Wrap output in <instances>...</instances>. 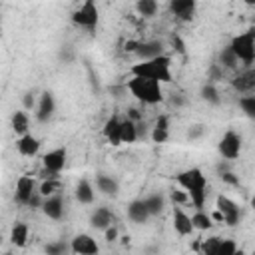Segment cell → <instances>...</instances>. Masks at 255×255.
<instances>
[{
    "mask_svg": "<svg viewBox=\"0 0 255 255\" xmlns=\"http://www.w3.org/2000/svg\"><path fill=\"white\" fill-rule=\"evenodd\" d=\"M0 241H2V233H0Z\"/></svg>",
    "mask_w": 255,
    "mask_h": 255,
    "instance_id": "obj_45",
    "label": "cell"
},
{
    "mask_svg": "<svg viewBox=\"0 0 255 255\" xmlns=\"http://www.w3.org/2000/svg\"><path fill=\"white\" fill-rule=\"evenodd\" d=\"M128 90L131 92V96L143 104H159L163 102V90H161V84L155 82V80H147V78H139V76H133L129 82H128Z\"/></svg>",
    "mask_w": 255,
    "mask_h": 255,
    "instance_id": "obj_3",
    "label": "cell"
},
{
    "mask_svg": "<svg viewBox=\"0 0 255 255\" xmlns=\"http://www.w3.org/2000/svg\"><path fill=\"white\" fill-rule=\"evenodd\" d=\"M217 245H219V237H209V239L203 241L201 253H205V255H215V253H217Z\"/></svg>",
    "mask_w": 255,
    "mask_h": 255,
    "instance_id": "obj_35",
    "label": "cell"
},
{
    "mask_svg": "<svg viewBox=\"0 0 255 255\" xmlns=\"http://www.w3.org/2000/svg\"><path fill=\"white\" fill-rule=\"evenodd\" d=\"M167 137H169V120H167V116H159L153 126V131H151V139H153V143H165Z\"/></svg>",
    "mask_w": 255,
    "mask_h": 255,
    "instance_id": "obj_22",
    "label": "cell"
},
{
    "mask_svg": "<svg viewBox=\"0 0 255 255\" xmlns=\"http://www.w3.org/2000/svg\"><path fill=\"white\" fill-rule=\"evenodd\" d=\"M215 209L223 215V223H227L229 227L237 225L239 219H241V209H239V205H237L233 199H229L227 195H219V197H217Z\"/></svg>",
    "mask_w": 255,
    "mask_h": 255,
    "instance_id": "obj_7",
    "label": "cell"
},
{
    "mask_svg": "<svg viewBox=\"0 0 255 255\" xmlns=\"http://www.w3.org/2000/svg\"><path fill=\"white\" fill-rule=\"evenodd\" d=\"M60 181L56 179V177H48L46 181H42V185H40V195L42 197H48V195H52V193H56V191H60Z\"/></svg>",
    "mask_w": 255,
    "mask_h": 255,
    "instance_id": "obj_30",
    "label": "cell"
},
{
    "mask_svg": "<svg viewBox=\"0 0 255 255\" xmlns=\"http://www.w3.org/2000/svg\"><path fill=\"white\" fill-rule=\"evenodd\" d=\"M195 6L197 0H169V12L183 22H191L195 14Z\"/></svg>",
    "mask_w": 255,
    "mask_h": 255,
    "instance_id": "obj_10",
    "label": "cell"
},
{
    "mask_svg": "<svg viewBox=\"0 0 255 255\" xmlns=\"http://www.w3.org/2000/svg\"><path fill=\"white\" fill-rule=\"evenodd\" d=\"M143 201H145V207H147V211H149V217H151V215H159V213L163 211V205H165L163 195L153 193V195H147Z\"/></svg>",
    "mask_w": 255,
    "mask_h": 255,
    "instance_id": "obj_28",
    "label": "cell"
},
{
    "mask_svg": "<svg viewBox=\"0 0 255 255\" xmlns=\"http://www.w3.org/2000/svg\"><path fill=\"white\" fill-rule=\"evenodd\" d=\"M104 231H106V241H116L118 239V229L114 227V223L110 227H106Z\"/></svg>",
    "mask_w": 255,
    "mask_h": 255,
    "instance_id": "obj_39",
    "label": "cell"
},
{
    "mask_svg": "<svg viewBox=\"0 0 255 255\" xmlns=\"http://www.w3.org/2000/svg\"><path fill=\"white\" fill-rule=\"evenodd\" d=\"M72 22L76 26H82V28H96L98 22H100V10H98V4L96 0H86L74 14H72Z\"/></svg>",
    "mask_w": 255,
    "mask_h": 255,
    "instance_id": "obj_5",
    "label": "cell"
},
{
    "mask_svg": "<svg viewBox=\"0 0 255 255\" xmlns=\"http://www.w3.org/2000/svg\"><path fill=\"white\" fill-rule=\"evenodd\" d=\"M128 217L133 221V223H145L147 217H149V211L145 207V201L143 199H133L129 205H128Z\"/></svg>",
    "mask_w": 255,
    "mask_h": 255,
    "instance_id": "obj_17",
    "label": "cell"
},
{
    "mask_svg": "<svg viewBox=\"0 0 255 255\" xmlns=\"http://www.w3.org/2000/svg\"><path fill=\"white\" fill-rule=\"evenodd\" d=\"M36 193V181L32 175H20L16 179V199L24 205H28V201L32 199V195Z\"/></svg>",
    "mask_w": 255,
    "mask_h": 255,
    "instance_id": "obj_11",
    "label": "cell"
},
{
    "mask_svg": "<svg viewBox=\"0 0 255 255\" xmlns=\"http://www.w3.org/2000/svg\"><path fill=\"white\" fill-rule=\"evenodd\" d=\"M90 223L96 227V229H106L114 223V213L108 209V207H98L92 217H90Z\"/></svg>",
    "mask_w": 255,
    "mask_h": 255,
    "instance_id": "obj_20",
    "label": "cell"
},
{
    "mask_svg": "<svg viewBox=\"0 0 255 255\" xmlns=\"http://www.w3.org/2000/svg\"><path fill=\"white\" fill-rule=\"evenodd\" d=\"M54 110H56V102H54L52 92H42V96L36 104V120L38 122H48L52 118Z\"/></svg>",
    "mask_w": 255,
    "mask_h": 255,
    "instance_id": "obj_12",
    "label": "cell"
},
{
    "mask_svg": "<svg viewBox=\"0 0 255 255\" xmlns=\"http://www.w3.org/2000/svg\"><path fill=\"white\" fill-rule=\"evenodd\" d=\"M211 219H215V221H221V223H223V215H221V213H219L217 209L213 211V215H211Z\"/></svg>",
    "mask_w": 255,
    "mask_h": 255,
    "instance_id": "obj_41",
    "label": "cell"
},
{
    "mask_svg": "<svg viewBox=\"0 0 255 255\" xmlns=\"http://www.w3.org/2000/svg\"><path fill=\"white\" fill-rule=\"evenodd\" d=\"M22 102H24V108H26V110H32V108L36 106V96H34L32 92H28V94H24Z\"/></svg>",
    "mask_w": 255,
    "mask_h": 255,
    "instance_id": "obj_37",
    "label": "cell"
},
{
    "mask_svg": "<svg viewBox=\"0 0 255 255\" xmlns=\"http://www.w3.org/2000/svg\"><path fill=\"white\" fill-rule=\"evenodd\" d=\"M42 211L50 219H62V215H64V199H62V195H58V193L48 195L42 201Z\"/></svg>",
    "mask_w": 255,
    "mask_h": 255,
    "instance_id": "obj_13",
    "label": "cell"
},
{
    "mask_svg": "<svg viewBox=\"0 0 255 255\" xmlns=\"http://www.w3.org/2000/svg\"><path fill=\"white\" fill-rule=\"evenodd\" d=\"M102 131H104V137H106L112 145H120V143H122V139H120V120H118L116 116H112V118L106 120Z\"/></svg>",
    "mask_w": 255,
    "mask_h": 255,
    "instance_id": "obj_19",
    "label": "cell"
},
{
    "mask_svg": "<svg viewBox=\"0 0 255 255\" xmlns=\"http://www.w3.org/2000/svg\"><path fill=\"white\" fill-rule=\"evenodd\" d=\"M173 229L179 235H189L193 231L191 225V217L181 209V207H173Z\"/></svg>",
    "mask_w": 255,
    "mask_h": 255,
    "instance_id": "obj_16",
    "label": "cell"
},
{
    "mask_svg": "<svg viewBox=\"0 0 255 255\" xmlns=\"http://www.w3.org/2000/svg\"><path fill=\"white\" fill-rule=\"evenodd\" d=\"M233 88L237 90V92H251L253 88H255V70L249 66L245 72H241L233 82Z\"/></svg>",
    "mask_w": 255,
    "mask_h": 255,
    "instance_id": "obj_18",
    "label": "cell"
},
{
    "mask_svg": "<svg viewBox=\"0 0 255 255\" xmlns=\"http://www.w3.org/2000/svg\"><path fill=\"white\" fill-rule=\"evenodd\" d=\"M201 98L205 102H209V104H219V94H217V90H215L213 84H205L201 88Z\"/></svg>",
    "mask_w": 255,
    "mask_h": 255,
    "instance_id": "obj_33",
    "label": "cell"
},
{
    "mask_svg": "<svg viewBox=\"0 0 255 255\" xmlns=\"http://www.w3.org/2000/svg\"><path fill=\"white\" fill-rule=\"evenodd\" d=\"M219 62H221V66H225V68H235V66L239 64L237 56L233 54V50H231L229 46L221 50V54H219Z\"/></svg>",
    "mask_w": 255,
    "mask_h": 255,
    "instance_id": "obj_31",
    "label": "cell"
},
{
    "mask_svg": "<svg viewBox=\"0 0 255 255\" xmlns=\"http://www.w3.org/2000/svg\"><path fill=\"white\" fill-rule=\"evenodd\" d=\"M217 149H219L221 157H225V159H235V157L239 155V151H241V135H239L237 131H233V129L225 131L223 137L219 139Z\"/></svg>",
    "mask_w": 255,
    "mask_h": 255,
    "instance_id": "obj_8",
    "label": "cell"
},
{
    "mask_svg": "<svg viewBox=\"0 0 255 255\" xmlns=\"http://www.w3.org/2000/svg\"><path fill=\"white\" fill-rule=\"evenodd\" d=\"M70 249H72V253H76V255H96V253L100 251L96 239H94L92 235H88V233L76 235V237L72 239Z\"/></svg>",
    "mask_w": 255,
    "mask_h": 255,
    "instance_id": "obj_9",
    "label": "cell"
},
{
    "mask_svg": "<svg viewBox=\"0 0 255 255\" xmlns=\"http://www.w3.org/2000/svg\"><path fill=\"white\" fill-rule=\"evenodd\" d=\"M10 241L16 247H24L28 243V225L24 221H16L10 229Z\"/></svg>",
    "mask_w": 255,
    "mask_h": 255,
    "instance_id": "obj_24",
    "label": "cell"
},
{
    "mask_svg": "<svg viewBox=\"0 0 255 255\" xmlns=\"http://www.w3.org/2000/svg\"><path fill=\"white\" fill-rule=\"evenodd\" d=\"M0 24H2V0H0Z\"/></svg>",
    "mask_w": 255,
    "mask_h": 255,
    "instance_id": "obj_44",
    "label": "cell"
},
{
    "mask_svg": "<svg viewBox=\"0 0 255 255\" xmlns=\"http://www.w3.org/2000/svg\"><path fill=\"white\" fill-rule=\"evenodd\" d=\"M235 253H237V245L233 239H219L215 255H235Z\"/></svg>",
    "mask_w": 255,
    "mask_h": 255,
    "instance_id": "obj_32",
    "label": "cell"
},
{
    "mask_svg": "<svg viewBox=\"0 0 255 255\" xmlns=\"http://www.w3.org/2000/svg\"><path fill=\"white\" fill-rule=\"evenodd\" d=\"M64 247L62 245H52V247H46V251H52V253H56V251H62Z\"/></svg>",
    "mask_w": 255,
    "mask_h": 255,
    "instance_id": "obj_42",
    "label": "cell"
},
{
    "mask_svg": "<svg viewBox=\"0 0 255 255\" xmlns=\"http://www.w3.org/2000/svg\"><path fill=\"white\" fill-rule=\"evenodd\" d=\"M243 2H245L247 6H253V4H255V0H243Z\"/></svg>",
    "mask_w": 255,
    "mask_h": 255,
    "instance_id": "obj_43",
    "label": "cell"
},
{
    "mask_svg": "<svg viewBox=\"0 0 255 255\" xmlns=\"http://www.w3.org/2000/svg\"><path fill=\"white\" fill-rule=\"evenodd\" d=\"M76 199L80 203H92L94 201V187L88 179H80L76 183Z\"/></svg>",
    "mask_w": 255,
    "mask_h": 255,
    "instance_id": "obj_25",
    "label": "cell"
},
{
    "mask_svg": "<svg viewBox=\"0 0 255 255\" xmlns=\"http://www.w3.org/2000/svg\"><path fill=\"white\" fill-rule=\"evenodd\" d=\"M66 161H68V149L66 147H56L42 157V165H44V171L48 173V177H56L66 167Z\"/></svg>",
    "mask_w": 255,
    "mask_h": 255,
    "instance_id": "obj_6",
    "label": "cell"
},
{
    "mask_svg": "<svg viewBox=\"0 0 255 255\" xmlns=\"http://www.w3.org/2000/svg\"><path fill=\"white\" fill-rule=\"evenodd\" d=\"M219 177H221L225 183H231V185H237V183H239V179H237V177H235L231 171H223Z\"/></svg>",
    "mask_w": 255,
    "mask_h": 255,
    "instance_id": "obj_38",
    "label": "cell"
},
{
    "mask_svg": "<svg viewBox=\"0 0 255 255\" xmlns=\"http://www.w3.org/2000/svg\"><path fill=\"white\" fill-rule=\"evenodd\" d=\"M133 54H137L141 60H151V58H155V56H161V54H163V46H161V42H157V40L137 42V48H135V52H133Z\"/></svg>",
    "mask_w": 255,
    "mask_h": 255,
    "instance_id": "obj_15",
    "label": "cell"
},
{
    "mask_svg": "<svg viewBox=\"0 0 255 255\" xmlns=\"http://www.w3.org/2000/svg\"><path fill=\"white\" fill-rule=\"evenodd\" d=\"M229 48L233 50V54L237 56V60L243 62V64L249 68V66L253 64V60H255V32L249 30V32L237 34V36L231 40Z\"/></svg>",
    "mask_w": 255,
    "mask_h": 255,
    "instance_id": "obj_4",
    "label": "cell"
},
{
    "mask_svg": "<svg viewBox=\"0 0 255 255\" xmlns=\"http://www.w3.org/2000/svg\"><path fill=\"white\" fill-rule=\"evenodd\" d=\"M171 201L173 203H185V201H189V195L185 191H171Z\"/></svg>",
    "mask_w": 255,
    "mask_h": 255,
    "instance_id": "obj_36",
    "label": "cell"
},
{
    "mask_svg": "<svg viewBox=\"0 0 255 255\" xmlns=\"http://www.w3.org/2000/svg\"><path fill=\"white\" fill-rule=\"evenodd\" d=\"M191 225H193V231H207V229H211L213 219H211V215H207L205 211L197 209V213L191 215Z\"/></svg>",
    "mask_w": 255,
    "mask_h": 255,
    "instance_id": "obj_27",
    "label": "cell"
},
{
    "mask_svg": "<svg viewBox=\"0 0 255 255\" xmlns=\"http://www.w3.org/2000/svg\"><path fill=\"white\" fill-rule=\"evenodd\" d=\"M171 58L161 54L155 56L151 60H141L137 64L131 66V76H139V78H147V80H155L159 84H169L171 82Z\"/></svg>",
    "mask_w": 255,
    "mask_h": 255,
    "instance_id": "obj_2",
    "label": "cell"
},
{
    "mask_svg": "<svg viewBox=\"0 0 255 255\" xmlns=\"http://www.w3.org/2000/svg\"><path fill=\"white\" fill-rule=\"evenodd\" d=\"M10 128H12V131H14L16 135H22V133H26V131H28V128H30V120H28V114H26L24 110H18V112H14V114H12V118H10Z\"/></svg>",
    "mask_w": 255,
    "mask_h": 255,
    "instance_id": "obj_23",
    "label": "cell"
},
{
    "mask_svg": "<svg viewBox=\"0 0 255 255\" xmlns=\"http://www.w3.org/2000/svg\"><path fill=\"white\" fill-rule=\"evenodd\" d=\"M173 46H177V50H179V52H181V54H183V52H185V48H183V44H181V40H179V38H177V36H175V38H173Z\"/></svg>",
    "mask_w": 255,
    "mask_h": 255,
    "instance_id": "obj_40",
    "label": "cell"
},
{
    "mask_svg": "<svg viewBox=\"0 0 255 255\" xmlns=\"http://www.w3.org/2000/svg\"><path fill=\"white\" fill-rule=\"evenodd\" d=\"M96 185H98V189H100L102 193H106V195H116L118 189H120L118 181H116L114 177H110V175H98V177H96Z\"/></svg>",
    "mask_w": 255,
    "mask_h": 255,
    "instance_id": "obj_26",
    "label": "cell"
},
{
    "mask_svg": "<svg viewBox=\"0 0 255 255\" xmlns=\"http://www.w3.org/2000/svg\"><path fill=\"white\" fill-rule=\"evenodd\" d=\"M16 149H18L22 155L32 157V155H36L38 149H40V139H38L36 135H32L30 131H26V133L18 135V139H16Z\"/></svg>",
    "mask_w": 255,
    "mask_h": 255,
    "instance_id": "obj_14",
    "label": "cell"
},
{
    "mask_svg": "<svg viewBox=\"0 0 255 255\" xmlns=\"http://www.w3.org/2000/svg\"><path fill=\"white\" fill-rule=\"evenodd\" d=\"M135 10H137L139 16L151 18L157 12V0H137L135 2Z\"/></svg>",
    "mask_w": 255,
    "mask_h": 255,
    "instance_id": "obj_29",
    "label": "cell"
},
{
    "mask_svg": "<svg viewBox=\"0 0 255 255\" xmlns=\"http://www.w3.org/2000/svg\"><path fill=\"white\" fill-rule=\"evenodd\" d=\"M175 181L183 187V191L189 195V201L195 209H203L205 197H207V177L199 167L183 169L175 175Z\"/></svg>",
    "mask_w": 255,
    "mask_h": 255,
    "instance_id": "obj_1",
    "label": "cell"
},
{
    "mask_svg": "<svg viewBox=\"0 0 255 255\" xmlns=\"http://www.w3.org/2000/svg\"><path fill=\"white\" fill-rule=\"evenodd\" d=\"M120 139L122 143H133L137 139V128L131 118L120 120Z\"/></svg>",
    "mask_w": 255,
    "mask_h": 255,
    "instance_id": "obj_21",
    "label": "cell"
},
{
    "mask_svg": "<svg viewBox=\"0 0 255 255\" xmlns=\"http://www.w3.org/2000/svg\"><path fill=\"white\" fill-rule=\"evenodd\" d=\"M239 106L243 108L245 116H249V118L255 116V96H243V98H239Z\"/></svg>",
    "mask_w": 255,
    "mask_h": 255,
    "instance_id": "obj_34",
    "label": "cell"
}]
</instances>
